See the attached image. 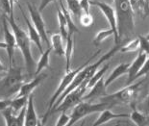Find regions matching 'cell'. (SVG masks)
Segmentation results:
<instances>
[{"instance_id":"6da1fadb","label":"cell","mask_w":149,"mask_h":126,"mask_svg":"<svg viewBox=\"0 0 149 126\" xmlns=\"http://www.w3.org/2000/svg\"><path fill=\"white\" fill-rule=\"evenodd\" d=\"M116 26L120 43H125L134 34V12L129 0H115Z\"/></svg>"},{"instance_id":"7a4b0ae2","label":"cell","mask_w":149,"mask_h":126,"mask_svg":"<svg viewBox=\"0 0 149 126\" xmlns=\"http://www.w3.org/2000/svg\"><path fill=\"white\" fill-rule=\"evenodd\" d=\"M6 18V20L8 21L9 25H10L13 33L15 34V40H17V46L19 48V50L22 53L23 56L25 67H26L27 72L29 74V76H32L35 74L36 71L37 65L34 61L32 51H31V40L29 36L25 33L23 29L18 26L17 23L15 22L14 15H3Z\"/></svg>"},{"instance_id":"3957f363","label":"cell","mask_w":149,"mask_h":126,"mask_svg":"<svg viewBox=\"0 0 149 126\" xmlns=\"http://www.w3.org/2000/svg\"><path fill=\"white\" fill-rule=\"evenodd\" d=\"M24 80L25 76L20 67L9 65L7 74L0 80V98H10L17 94Z\"/></svg>"},{"instance_id":"277c9868","label":"cell","mask_w":149,"mask_h":126,"mask_svg":"<svg viewBox=\"0 0 149 126\" xmlns=\"http://www.w3.org/2000/svg\"><path fill=\"white\" fill-rule=\"evenodd\" d=\"M101 52V50H98V51H96L93 56H91V58H88L87 60V62L84 63L83 65H80L79 68H75V69H68V70H65V73L64 75V77H63V79L61 80V82H60V85L59 87L57 88V90H55V93H54V94L52 95V97L50 98V101H49V104H48V109H47V112L45 113V115H44V116L42 118V124H45V122L47 120V118H48V116H50V111H51L52 107L53 105L55 104V102L57 101V99L59 98L60 96L62 95L63 93L65 92V90H66V88H68L69 86V84L71 83L72 80L74 79V77L76 76V74L78 73L79 71L81 70L82 68H83L85 65H87L88 64H90V63H91V61H93L94 59L96 58V56L99 54V53Z\"/></svg>"},{"instance_id":"5b68a950","label":"cell","mask_w":149,"mask_h":126,"mask_svg":"<svg viewBox=\"0 0 149 126\" xmlns=\"http://www.w3.org/2000/svg\"><path fill=\"white\" fill-rule=\"evenodd\" d=\"M113 106L115 105L112 102L108 101H102L100 103H91L83 100L73 108V111L70 114V122H69L68 126L74 125L77 121L86 118L88 115L102 112L103 110L110 109Z\"/></svg>"},{"instance_id":"8992f818","label":"cell","mask_w":149,"mask_h":126,"mask_svg":"<svg viewBox=\"0 0 149 126\" xmlns=\"http://www.w3.org/2000/svg\"><path fill=\"white\" fill-rule=\"evenodd\" d=\"M144 80H141L138 82L137 84H130L126 85L123 89L120 90H117L116 93L112 94H107L104 97H102V101H108L112 102L113 105L116 104H127L131 103L133 100L137 98L138 94L139 93V89H141L142 83Z\"/></svg>"},{"instance_id":"52a82bcc","label":"cell","mask_w":149,"mask_h":126,"mask_svg":"<svg viewBox=\"0 0 149 126\" xmlns=\"http://www.w3.org/2000/svg\"><path fill=\"white\" fill-rule=\"evenodd\" d=\"M87 84H88V82H84V83L81 84L77 89L73 90L72 92L66 94L64 97V99L60 102L59 105L52 110L50 115L56 112H63V111L68 112V110L74 108L76 105H78L81 101H83V97L88 92Z\"/></svg>"},{"instance_id":"ba28073f","label":"cell","mask_w":149,"mask_h":126,"mask_svg":"<svg viewBox=\"0 0 149 126\" xmlns=\"http://www.w3.org/2000/svg\"><path fill=\"white\" fill-rule=\"evenodd\" d=\"M91 6H95L101 13L104 15V17H106L108 22L110 24V29L113 31V39H115L116 45H118L119 39H118V32H117V26H116V12L115 8H113L112 6L107 4L105 2L98 1V0H90Z\"/></svg>"},{"instance_id":"9c48e42d","label":"cell","mask_w":149,"mask_h":126,"mask_svg":"<svg viewBox=\"0 0 149 126\" xmlns=\"http://www.w3.org/2000/svg\"><path fill=\"white\" fill-rule=\"evenodd\" d=\"M26 4H27L28 12H29L31 20H32V23L34 25V27L36 28L38 33L40 34V38H42V40H43L47 45H49L50 40H49L48 36H47V30H46L45 22H44L42 15H40V12L39 11V9H37L34 5L31 4L30 2H27Z\"/></svg>"},{"instance_id":"30bf717a","label":"cell","mask_w":149,"mask_h":126,"mask_svg":"<svg viewBox=\"0 0 149 126\" xmlns=\"http://www.w3.org/2000/svg\"><path fill=\"white\" fill-rule=\"evenodd\" d=\"M2 26H3V34H4L5 42L7 45V49L6 51L8 53V59H9V65H13V61H14V54L15 49L17 46V40H15V34L10 29V25H9L8 21L6 20L5 17H2Z\"/></svg>"},{"instance_id":"8fae6325","label":"cell","mask_w":149,"mask_h":126,"mask_svg":"<svg viewBox=\"0 0 149 126\" xmlns=\"http://www.w3.org/2000/svg\"><path fill=\"white\" fill-rule=\"evenodd\" d=\"M148 55L145 54V53L141 52V50L139 49V54L137 56V58L134 60V62L132 63L131 65H129L128 68V78L127 81H126V85H130L132 84L136 79H137V75L139 72V70L141 69V68L143 67L145 61L147 60Z\"/></svg>"},{"instance_id":"7c38bea8","label":"cell","mask_w":149,"mask_h":126,"mask_svg":"<svg viewBox=\"0 0 149 126\" xmlns=\"http://www.w3.org/2000/svg\"><path fill=\"white\" fill-rule=\"evenodd\" d=\"M105 95H107V87L105 85L104 77H102L91 89L88 90L87 93L83 97V100L90 101V100H94L96 98H102Z\"/></svg>"},{"instance_id":"4fadbf2b","label":"cell","mask_w":149,"mask_h":126,"mask_svg":"<svg viewBox=\"0 0 149 126\" xmlns=\"http://www.w3.org/2000/svg\"><path fill=\"white\" fill-rule=\"evenodd\" d=\"M25 126H37L42 125L38 119L37 112L35 110L34 105V94L31 93L28 96V102L26 104V110H25V119H24Z\"/></svg>"},{"instance_id":"5bb4252c","label":"cell","mask_w":149,"mask_h":126,"mask_svg":"<svg viewBox=\"0 0 149 126\" xmlns=\"http://www.w3.org/2000/svg\"><path fill=\"white\" fill-rule=\"evenodd\" d=\"M17 6L19 7V10L21 11V14H22V17L24 18V21H25V24H26L27 26V29H28V36H29L31 42H33L35 45H37L38 49L40 50V53L43 52V49H42V38H40V34L38 33V31L36 30V28L34 27V25L32 24L29 21V18L26 17V15H25V13L22 10L21 6L19 4V2L17 3Z\"/></svg>"},{"instance_id":"9a60e30c","label":"cell","mask_w":149,"mask_h":126,"mask_svg":"<svg viewBox=\"0 0 149 126\" xmlns=\"http://www.w3.org/2000/svg\"><path fill=\"white\" fill-rule=\"evenodd\" d=\"M46 76H47L46 74L40 73V74L36 75L34 79H32L30 82L24 83L21 86L19 92L17 93V96H29L31 93H33L34 90L42 84V82L45 79Z\"/></svg>"},{"instance_id":"2e32d148","label":"cell","mask_w":149,"mask_h":126,"mask_svg":"<svg viewBox=\"0 0 149 126\" xmlns=\"http://www.w3.org/2000/svg\"><path fill=\"white\" fill-rule=\"evenodd\" d=\"M101 114L99 118H97V120L93 124V126H100L105 123H108L109 121L113 120V119L116 118H130V115L128 114H113V112L110 111V109H105L102 112H100Z\"/></svg>"},{"instance_id":"e0dca14e","label":"cell","mask_w":149,"mask_h":126,"mask_svg":"<svg viewBox=\"0 0 149 126\" xmlns=\"http://www.w3.org/2000/svg\"><path fill=\"white\" fill-rule=\"evenodd\" d=\"M132 10L135 15H139L142 18L149 17V6L144 0H129Z\"/></svg>"},{"instance_id":"ac0fdd59","label":"cell","mask_w":149,"mask_h":126,"mask_svg":"<svg viewBox=\"0 0 149 126\" xmlns=\"http://www.w3.org/2000/svg\"><path fill=\"white\" fill-rule=\"evenodd\" d=\"M129 65H130V64L122 63V64H119L117 67H116L115 69L112 71V73L110 74V76L108 77V79L105 81L106 87L108 88L113 81H116V79H118L120 76H122V75H124L125 73H127Z\"/></svg>"},{"instance_id":"d6986e66","label":"cell","mask_w":149,"mask_h":126,"mask_svg":"<svg viewBox=\"0 0 149 126\" xmlns=\"http://www.w3.org/2000/svg\"><path fill=\"white\" fill-rule=\"evenodd\" d=\"M64 39L61 36V34H53L50 38L51 47L58 56H65V45Z\"/></svg>"},{"instance_id":"ffe728a7","label":"cell","mask_w":149,"mask_h":126,"mask_svg":"<svg viewBox=\"0 0 149 126\" xmlns=\"http://www.w3.org/2000/svg\"><path fill=\"white\" fill-rule=\"evenodd\" d=\"M51 51H52V47L49 46L48 48L46 49V51H43L42 53V56H40L39 62H38L36 71H35V74H34L35 76L40 73H42V71L43 69L49 68V56H50Z\"/></svg>"},{"instance_id":"44dd1931","label":"cell","mask_w":149,"mask_h":126,"mask_svg":"<svg viewBox=\"0 0 149 126\" xmlns=\"http://www.w3.org/2000/svg\"><path fill=\"white\" fill-rule=\"evenodd\" d=\"M60 6H61V10L64 13L65 17L66 18V22H68V35H71V36H74V34H78L80 31H79V28L76 26L75 22L72 19L71 15H70V12H68L65 9V7L63 4L62 0H60Z\"/></svg>"},{"instance_id":"7402d4cb","label":"cell","mask_w":149,"mask_h":126,"mask_svg":"<svg viewBox=\"0 0 149 126\" xmlns=\"http://www.w3.org/2000/svg\"><path fill=\"white\" fill-rule=\"evenodd\" d=\"M130 118L134 122L136 125L138 126H144L149 124V118L146 114L139 111L137 109H134L133 112L130 115Z\"/></svg>"},{"instance_id":"603a6c76","label":"cell","mask_w":149,"mask_h":126,"mask_svg":"<svg viewBox=\"0 0 149 126\" xmlns=\"http://www.w3.org/2000/svg\"><path fill=\"white\" fill-rule=\"evenodd\" d=\"M15 114V113L13 111L12 107H9L1 112V115L5 119V124L7 126H18L17 116Z\"/></svg>"},{"instance_id":"cb8c5ba5","label":"cell","mask_w":149,"mask_h":126,"mask_svg":"<svg viewBox=\"0 0 149 126\" xmlns=\"http://www.w3.org/2000/svg\"><path fill=\"white\" fill-rule=\"evenodd\" d=\"M57 15H58V21H59V27H60V34L64 39L65 42L66 39H68V22H66V18L65 17L64 13L62 10L58 9L57 11Z\"/></svg>"},{"instance_id":"d4e9b609","label":"cell","mask_w":149,"mask_h":126,"mask_svg":"<svg viewBox=\"0 0 149 126\" xmlns=\"http://www.w3.org/2000/svg\"><path fill=\"white\" fill-rule=\"evenodd\" d=\"M139 40L138 37L136 39L129 40L125 43H123L122 46L120 47L119 51L126 53V52H134L137 51V50L139 51Z\"/></svg>"},{"instance_id":"484cf974","label":"cell","mask_w":149,"mask_h":126,"mask_svg":"<svg viewBox=\"0 0 149 126\" xmlns=\"http://www.w3.org/2000/svg\"><path fill=\"white\" fill-rule=\"evenodd\" d=\"M66 4H68V8L69 12L74 15L75 17H80V15L83 14V10H82L81 4L79 0H65Z\"/></svg>"},{"instance_id":"4316f807","label":"cell","mask_w":149,"mask_h":126,"mask_svg":"<svg viewBox=\"0 0 149 126\" xmlns=\"http://www.w3.org/2000/svg\"><path fill=\"white\" fill-rule=\"evenodd\" d=\"M109 67H110V65H109V64L105 65L102 68L98 69V70L95 72V73H94V74L93 75V76H91V77L90 78V80H88V84H87L88 90V89H91V88L93 87V85L95 84L98 80L101 79L102 77H104V74L106 73V71L108 70V68H109Z\"/></svg>"},{"instance_id":"83f0119b","label":"cell","mask_w":149,"mask_h":126,"mask_svg":"<svg viewBox=\"0 0 149 126\" xmlns=\"http://www.w3.org/2000/svg\"><path fill=\"white\" fill-rule=\"evenodd\" d=\"M28 102V96H17L15 99H12V109L15 113L19 112L23 107L26 106Z\"/></svg>"},{"instance_id":"f1b7e54d","label":"cell","mask_w":149,"mask_h":126,"mask_svg":"<svg viewBox=\"0 0 149 126\" xmlns=\"http://www.w3.org/2000/svg\"><path fill=\"white\" fill-rule=\"evenodd\" d=\"M111 36H113V31L111 29H107V30H101L100 32H98L95 37H94L93 39V43L95 46H98L100 45L101 42H103L104 40L106 39H108L109 37Z\"/></svg>"},{"instance_id":"f546056e","label":"cell","mask_w":149,"mask_h":126,"mask_svg":"<svg viewBox=\"0 0 149 126\" xmlns=\"http://www.w3.org/2000/svg\"><path fill=\"white\" fill-rule=\"evenodd\" d=\"M80 23L84 27H91L93 25V17L91 13H83L79 17Z\"/></svg>"},{"instance_id":"4dcf8cb0","label":"cell","mask_w":149,"mask_h":126,"mask_svg":"<svg viewBox=\"0 0 149 126\" xmlns=\"http://www.w3.org/2000/svg\"><path fill=\"white\" fill-rule=\"evenodd\" d=\"M139 50L149 56V40L144 36H139Z\"/></svg>"},{"instance_id":"1f68e13d","label":"cell","mask_w":149,"mask_h":126,"mask_svg":"<svg viewBox=\"0 0 149 126\" xmlns=\"http://www.w3.org/2000/svg\"><path fill=\"white\" fill-rule=\"evenodd\" d=\"M62 114L60 116V118H58V120H57V123L56 125L57 126H66L69 124V122H70V115H68L66 114V111H63L61 112Z\"/></svg>"},{"instance_id":"d6a6232c","label":"cell","mask_w":149,"mask_h":126,"mask_svg":"<svg viewBox=\"0 0 149 126\" xmlns=\"http://www.w3.org/2000/svg\"><path fill=\"white\" fill-rule=\"evenodd\" d=\"M0 9L3 11L5 15H14V13L12 12L10 0H0Z\"/></svg>"},{"instance_id":"836d02e7","label":"cell","mask_w":149,"mask_h":126,"mask_svg":"<svg viewBox=\"0 0 149 126\" xmlns=\"http://www.w3.org/2000/svg\"><path fill=\"white\" fill-rule=\"evenodd\" d=\"M142 76H149V56H148L146 61H145L143 67L141 68V69L139 70V72L138 73L137 78L142 77Z\"/></svg>"},{"instance_id":"e575fe53","label":"cell","mask_w":149,"mask_h":126,"mask_svg":"<svg viewBox=\"0 0 149 126\" xmlns=\"http://www.w3.org/2000/svg\"><path fill=\"white\" fill-rule=\"evenodd\" d=\"M12 105V99L10 98H0V113L5 109L9 108Z\"/></svg>"},{"instance_id":"d590c367","label":"cell","mask_w":149,"mask_h":126,"mask_svg":"<svg viewBox=\"0 0 149 126\" xmlns=\"http://www.w3.org/2000/svg\"><path fill=\"white\" fill-rule=\"evenodd\" d=\"M141 108H139V110H141V112L144 113V114H148L149 113V94L145 97V99L142 101V103L141 104Z\"/></svg>"},{"instance_id":"8d00e7d4","label":"cell","mask_w":149,"mask_h":126,"mask_svg":"<svg viewBox=\"0 0 149 126\" xmlns=\"http://www.w3.org/2000/svg\"><path fill=\"white\" fill-rule=\"evenodd\" d=\"M80 4L82 10H83V13H90V8H91L90 0H80Z\"/></svg>"},{"instance_id":"74e56055","label":"cell","mask_w":149,"mask_h":126,"mask_svg":"<svg viewBox=\"0 0 149 126\" xmlns=\"http://www.w3.org/2000/svg\"><path fill=\"white\" fill-rule=\"evenodd\" d=\"M55 0H40V6H39V11L42 13L44 9H45L47 6H48L51 2H54Z\"/></svg>"},{"instance_id":"f35d334b","label":"cell","mask_w":149,"mask_h":126,"mask_svg":"<svg viewBox=\"0 0 149 126\" xmlns=\"http://www.w3.org/2000/svg\"><path fill=\"white\" fill-rule=\"evenodd\" d=\"M7 70H8V68H6L5 65L0 61V73H1V72H7Z\"/></svg>"},{"instance_id":"ab89813d","label":"cell","mask_w":149,"mask_h":126,"mask_svg":"<svg viewBox=\"0 0 149 126\" xmlns=\"http://www.w3.org/2000/svg\"><path fill=\"white\" fill-rule=\"evenodd\" d=\"M17 0H10V4H11V8H12V12L14 13V6L15 3H17Z\"/></svg>"},{"instance_id":"60d3db41","label":"cell","mask_w":149,"mask_h":126,"mask_svg":"<svg viewBox=\"0 0 149 126\" xmlns=\"http://www.w3.org/2000/svg\"><path fill=\"white\" fill-rule=\"evenodd\" d=\"M0 48L1 49H7V45H6V42H0Z\"/></svg>"},{"instance_id":"b9f144b4","label":"cell","mask_w":149,"mask_h":126,"mask_svg":"<svg viewBox=\"0 0 149 126\" xmlns=\"http://www.w3.org/2000/svg\"><path fill=\"white\" fill-rule=\"evenodd\" d=\"M145 37H146V39L149 40V34H148V35H146V36H145Z\"/></svg>"},{"instance_id":"7bdbcfd3","label":"cell","mask_w":149,"mask_h":126,"mask_svg":"<svg viewBox=\"0 0 149 126\" xmlns=\"http://www.w3.org/2000/svg\"><path fill=\"white\" fill-rule=\"evenodd\" d=\"M147 116H148V118H149V113H148V114H147Z\"/></svg>"},{"instance_id":"ee69618b","label":"cell","mask_w":149,"mask_h":126,"mask_svg":"<svg viewBox=\"0 0 149 126\" xmlns=\"http://www.w3.org/2000/svg\"><path fill=\"white\" fill-rule=\"evenodd\" d=\"M79 1H80V0H79Z\"/></svg>"}]
</instances>
